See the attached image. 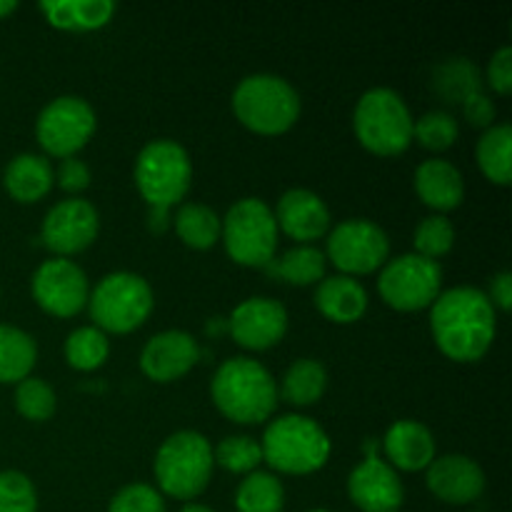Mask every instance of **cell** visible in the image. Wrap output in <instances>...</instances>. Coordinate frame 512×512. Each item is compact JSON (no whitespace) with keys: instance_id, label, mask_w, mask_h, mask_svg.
I'll return each instance as SVG.
<instances>
[{"instance_id":"6da1fadb","label":"cell","mask_w":512,"mask_h":512,"mask_svg":"<svg viewBox=\"0 0 512 512\" xmlns=\"http://www.w3.org/2000/svg\"><path fill=\"white\" fill-rule=\"evenodd\" d=\"M430 330L438 348L458 363H475L490 350L498 330V315L488 293L458 285L435 298Z\"/></svg>"},{"instance_id":"7a4b0ae2","label":"cell","mask_w":512,"mask_h":512,"mask_svg":"<svg viewBox=\"0 0 512 512\" xmlns=\"http://www.w3.org/2000/svg\"><path fill=\"white\" fill-rule=\"evenodd\" d=\"M210 395L220 413L243 425L263 423L278 405V388L263 363L253 358H230L215 370Z\"/></svg>"},{"instance_id":"3957f363","label":"cell","mask_w":512,"mask_h":512,"mask_svg":"<svg viewBox=\"0 0 512 512\" xmlns=\"http://www.w3.org/2000/svg\"><path fill=\"white\" fill-rule=\"evenodd\" d=\"M263 460L278 473L310 475L318 473L330 458L328 433L305 415H283L265 428Z\"/></svg>"},{"instance_id":"277c9868","label":"cell","mask_w":512,"mask_h":512,"mask_svg":"<svg viewBox=\"0 0 512 512\" xmlns=\"http://www.w3.org/2000/svg\"><path fill=\"white\" fill-rule=\"evenodd\" d=\"M213 445L198 430H178L168 435L155 455V480L165 495L193 500L208 488L213 475Z\"/></svg>"},{"instance_id":"5b68a950","label":"cell","mask_w":512,"mask_h":512,"mask_svg":"<svg viewBox=\"0 0 512 512\" xmlns=\"http://www.w3.org/2000/svg\"><path fill=\"white\" fill-rule=\"evenodd\" d=\"M233 110L245 128L263 135H278L293 128L300 115V95L275 73L245 75L233 90Z\"/></svg>"},{"instance_id":"8992f818","label":"cell","mask_w":512,"mask_h":512,"mask_svg":"<svg viewBox=\"0 0 512 512\" xmlns=\"http://www.w3.org/2000/svg\"><path fill=\"white\" fill-rule=\"evenodd\" d=\"M353 128L370 153L398 155L413 140V115L398 90L378 85L360 95Z\"/></svg>"},{"instance_id":"52a82bcc","label":"cell","mask_w":512,"mask_h":512,"mask_svg":"<svg viewBox=\"0 0 512 512\" xmlns=\"http://www.w3.org/2000/svg\"><path fill=\"white\" fill-rule=\"evenodd\" d=\"M153 288L138 273L118 270L98 280L88 295V310L95 328L103 333H133L153 313Z\"/></svg>"},{"instance_id":"ba28073f","label":"cell","mask_w":512,"mask_h":512,"mask_svg":"<svg viewBox=\"0 0 512 512\" xmlns=\"http://www.w3.org/2000/svg\"><path fill=\"white\" fill-rule=\"evenodd\" d=\"M133 175L150 210H168L188 193L193 165L188 150L178 140L158 138L140 150Z\"/></svg>"},{"instance_id":"9c48e42d","label":"cell","mask_w":512,"mask_h":512,"mask_svg":"<svg viewBox=\"0 0 512 512\" xmlns=\"http://www.w3.org/2000/svg\"><path fill=\"white\" fill-rule=\"evenodd\" d=\"M220 238L238 265L265 268L278 250V223L260 198H240L220 218Z\"/></svg>"},{"instance_id":"30bf717a","label":"cell","mask_w":512,"mask_h":512,"mask_svg":"<svg viewBox=\"0 0 512 512\" xmlns=\"http://www.w3.org/2000/svg\"><path fill=\"white\" fill-rule=\"evenodd\" d=\"M443 285V268L438 260L418 253H405L385 260L378 278V290L395 310H420L435 303Z\"/></svg>"},{"instance_id":"8fae6325","label":"cell","mask_w":512,"mask_h":512,"mask_svg":"<svg viewBox=\"0 0 512 512\" xmlns=\"http://www.w3.org/2000/svg\"><path fill=\"white\" fill-rule=\"evenodd\" d=\"M93 105L80 95H58L40 110L35 120V138L45 153L55 158H70L78 153L95 133Z\"/></svg>"},{"instance_id":"7c38bea8","label":"cell","mask_w":512,"mask_h":512,"mask_svg":"<svg viewBox=\"0 0 512 512\" xmlns=\"http://www.w3.org/2000/svg\"><path fill=\"white\" fill-rule=\"evenodd\" d=\"M390 255L388 233L368 218L340 220L328 230V250L325 258L333 260L335 268L345 275H365L385 265Z\"/></svg>"},{"instance_id":"4fadbf2b","label":"cell","mask_w":512,"mask_h":512,"mask_svg":"<svg viewBox=\"0 0 512 512\" xmlns=\"http://www.w3.org/2000/svg\"><path fill=\"white\" fill-rule=\"evenodd\" d=\"M33 298L45 313L70 318L88 305L90 285L83 268L68 258H50L38 265L30 280Z\"/></svg>"},{"instance_id":"5bb4252c","label":"cell","mask_w":512,"mask_h":512,"mask_svg":"<svg viewBox=\"0 0 512 512\" xmlns=\"http://www.w3.org/2000/svg\"><path fill=\"white\" fill-rule=\"evenodd\" d=\"M98 230L100 215L90 200L65 198L45 213L40 240L45 248L58 253V258H65L88 248L98 238Z\"/></svg>"},{"instance_id":"9a60e30c","label":"cell","mask_w":512,"mask_h":512,"mask_svg":"<svg viewBox=\"0 0 512 512\" xmlns=\"http://www.w3.org/2000/svg\"><path fill=\"white\" fill-rule=\"evenodd\" d=\"M228 328L235 343L243 348L268 350L283 340L288 330V310L280 300L255 295L235 305Z\"/></svg>"},{"instance_id":"2e32d148","label":"cell","mask_w":512,"mask_h":512,"mask_svg":"<svg viewBox=\"0 0 512 512\" xmlns=\"http://www.w3.org/2000/svg\"><path fill=\"white\" fill-rule=\"evenodd\" d=\"M348 495L360 512H398L405 503V488L393 465L368 455L348 475Z\"/></svg>"},{"instance_id":"e0dca14e","label":"cell","mask_w":512,"mask_h":512,"mask_svg":"<svg viewBox=\"0 0 512 512\" xmlns=\"http://www.w3.org/2000/svg\"><path fill=\"white\" fill-rule=\"evenodd\" d=\"M425 483L438 500L450 505H468L483 495L485 473L468 455H440L428 465Z\"/></svg>"},{"instance_id":"ac0fdd59","label":"cell","mask_w":512,"mask_h":512,"mask_svg":"<svg viewBox=\"0 0 512 512\" xmlns=\"http://www.w3.org/2000/svg\"><path fill=\"white\" fill-rule=\"evenodd\" d=\"M200 358L198 340L185 330H163L145 343L140 370L155 383H173L183 378Z\"/></svg>"},{"instance_id":"d6986e66","label":"cell","mask_w":512,"mask_h":512,"mask_svg":"<svg viewBox=\"0 0 512 512\" xmlns=\"http://www.w3.org/2000/svg\"><path fill=\"white\" fill-rule=\"evenodd\" d=\"M275 223L298 243L308 245L330 230V210L318 193L308 188H290L280 195Z\"/></svg>"},{"instance_id":"ffe728a7","label":"cell","mask_w":512,"mask_h":512,"mask_svg":"<svg viewBox=\"0 0 512 512\" xmlns=\"http://www.w3.org/2000/svg\"><path fill=\"white\" fill-rule=\"evenodd\" d=\"M383 450L400 470H425L435 460V438L420 420H398L383 438Z\"/></svg>"},{"instance_id":"44dd1931","label":"cell","mask_w":512,"mask_h":512,"mask_svg":"<svg viewBox=\"0 0 512 512\" xmlns=\"http://www.w3.org/2000/svg\"><path fill=\"white\" fill-rule=\"evenodd\" d=\"M415 193L435 210H453L465 198L463 173L445 158L423 160L415 170Z\"/></svg>"},{"instance_id":"7402d4cb","label":"cell","mask_w":512,"mask_h":512,"mask_svg":"<svg viewBox=\"0 0 512 512\" xmlns=\"http://www.w3.org/2000/svg\"><path fill=\"white\" fill-rule=\"evenodd\" d=\"M315 305L333 323H355L368 308V293L350 275H330L318 283Z\"/></svg>"},{"instance_id":"603a6c76","label":"cell","mask_w":512,"mask_h":512,"mask_svg":"<svg viewBox=\"0 0 512 512\" xmlns=\"http://www.w3.org/2000/svg\"><path fill=\"white\" fill-rule=\"evenodd\" d=\"M53 165L45 155L20 153L5 165L3 185L18 203H35L53 188Z\"/></svg>"},{"instance_id":"cb8c5ba5","label":"cell","mask_w":512,"mask_h":512,"mask_svg":"<svg viewBox=\"0 0 512 512\" xmlns=\"http://www.w3.org/2000/svg\"><path fill=\"white\" fill-rule=\"evenodd\" d=\"M50 25L63 30H95L115 13L113 0H45L40 3Z\"/></svg>"},{"instance_id":"d4e9b609","label":"cell","mask_w":512,"mask_h":512,"mask_svg":"<svg viewBox=\"0 0 512 512\" xmlns=\"http://www.w3.org/2000/svg\"><path fill=\"white\" fill-rule=\"evenodd\" d=\"M325 268H328V258L323 250H318L315 245H298V248L285 250L283 255H275L265 265V273L283 283L313 285L325 278Z\"/></svg>"},{"instance_id":"484cf974","label":"cell","mask_w":512,"mask_h":512,"mask_svg":"<svg viewBox=\"0 0 512 512\" xmlns=\"http://www.w3.org/2000/svg\"><path fill=\"white\" fill-rule=\"evenodd\" d=\"M38 360V343L33 335L15 325L0 323V383H20L30 375Z\"/></svg>"},{"instance_id":"4316f807","label":"cell","mask_w":512,"mask_h":512,"mask_svg":"<svg viewBox=\"0 0 512 512\" xmlns=\"http://www.w3.org/2000/svg\"><path fill=\"white\" fill-rule=\"evenodd\" d=\"M325 388H328V370H325V365L315 358H298L285 370L280 393H283V400L305 408V405L318 403L323 398Z\"/></svg>"},{"instance_id":"83f0119b","label":"cell","mask_w":512,"mask_h":512,"mask_svg":"<svg viewBox=\"0 0 512 512\" xmlns=\"http://www.w3.org/2000/svg\"><path fill=\"white\" fill-rule=\"evenodd\" d=\"M433 88L445 103H463L473 93L483 90V75L468 58H448L433 70Z\"/></svg>"},{"instance_id":"f1b7e54d","label":"cell","mask_w":512,"mask_h":512,"mask_svg":"<svg viewBox=\"0 0 512 512\" xmlns=\"http://www.w3.org/2000/svg\"><path fill=\"white\" fill-rule=\"evenodd\" d=\"M478 165L488 180L498 185H508L512 178V128L508 123H498L485 128L478 140Z\"/></svg>"},{"instance_id":"f546056e","label":"cell","mask_w":512,"mask_h":512,"mask_svg":"<svg viewBox=\"0 0 512 512\" xmlns=\"http://www.w3.org/2000/svg\"><path fill=\"white\" fill-rule=\"evenodd\" d=\"M285 488L273 473L253 470L240 480L235 490V510L238 512H283Z\"/></svg>"},{"instance_id":"4dcf8cb0","label":"cell","mask_w":512,"mask_h":512,"mask_svg":"<svg viewBox=\"0 0 512 512\" xmlns=\"http://www.w3.org/2000/svg\"><path fill=\"white\" fill-rule=\"evenodd\" d=\"M175 233L190 248L208 250L220 240V215L205 203H185L175 213Z\"/></svg>"},{"instance_id":"1f68e13d","label":"cell","mask_w":512,"mask_h":512,"mask_svg":"<svg viewBox=\"0 0 512 512\" xmlns=\"http://www.w3.org/2000/svg\"><path fill=\"white\" fill-rule=\"evenodd\" d=\"M110 355V340L95 325H83V328L73 330L65 340V360L73 365L75 370H95L108 360Z\"/></svg>"},{"instance_id":"d6a6232c","label":"cell","mask_w":512,"mask_h":512,"mask_svg":"<svg viewBox=\"0 0 512 512\" xmlns=\"http://www.w3.org/2000/svg\"><path fill=\"white\" fill-rule=\"evenodd\" d=\"M213 460L228 473L248 475L263 463V450H260L258 440H253L250 435H228L218 443Z\"/></svg>"},{"instance_id":"836d02e7","label":"cell","mask_w":512,"mask_h":512,"mask_svg":"<svg viewBox=\"0 0 512 512\" xmlns=\"http://www.w3.org/2000/svg\"><path fill=\"white\" fill-rule=\"evenodd\" d=\"M460 125L453 113L448 110H428L413 120V138L418 140L423 148L430 150H445L458 140Z\"/></svg>"},{"instance_id":"e575fe53","label":"cell","mask_w":512,"mask_h":512,"mask_svg":"<svg viewBox=\"0 0 512 512\" xmlns=\"http://www.w3.org/2000/svg\"><path fill=\"white\" fill-rule=\"evenodd\" d=\"M55 405H58L55 390L43 378H30L28 375L15 388V408H18V413L25 420L43 423V420H48L55 413Z\"/></svg>"},{"instance_id":"d590c367","label":"cell","mask_w":512,"mask_h":512,"mask_svg":"<svg viewBox=\"0 0 512 512\" xmlns=\"http://www.w3.org/2000/svg\"><path fill=\"white\" fill-rule=\"evenodd\" d=\"M415 253L423 258H440V255L450 253L455 245V228L445 215H428L418 223L413 235Z\"/></svg>"},{"instance_id":"8d00e7d4","label":"cell","mask_w":512,"mask_h":512,"mask_svg":"<svg viewBox=\"0 0 512 512\" xmlns=\"http://www.w3.org/2000/svg\"><path fill=\"white\" fill-rule=\"evenodd\" d=\"M0 512H38L33 480L20 470L0 473Z\"/></svg>"},{"instance_id":"74e56055","label":"cell","mask_w":512,"mask_h":512,"mask_svg":"<svg viewBox=\"0 0 512 512\" xmlns=\"http://www.w3.org/2000/svg\"><path fill=\"white\" fill-rule=\"evenodd\" d=\"M108 512H168L165 500L153 485L133 483L120 488L110 500Z\"/></svg>"},{"instance_id":"f35d334b","label":"cell","mask_w":512,"mask_h":512,"mask_svg":"<svg viewBox=\"0 0 512 512\" xmlns=\"http://www.w3.org/2000/svg\"><path fill=\"white\" fill-rule=\"evenodd\" d=\"M488 85L500 95H508L512 90V48L503 45L493 53L488 63Z\"/></svg>"},{"instance_id":"ab89813d","label":"cell","mask_w":512,"mask_h":512,"mask_svg":"<svg viewBox=\"0 0 512 512\" xmlns=\"http://www.w3.org/2000/svg\"><path fill=\"white\" fill-rule=\"evenodd\" d=\"M55 178H58L60 188L63 190H68V193H78V190H85L90 185V168L80 158L70 155V158H63Z\"/></svg>"},{"instance_id":"60d3db41","label":"cell","mask_w":512,"mask_h":512,"mask_svg":"<svg viewBox=\"0 0 512 512\" xmlns=\"http://www.w3.org/2000/svg\"><path fill=\"white\" fill-rule=\"evenodd\" d=\"M463 115L470 125H478V128H490L495 120V103L490 100V95L485 90L473 93L470 98H465L463 103Z\"/></svg>"},{"instance_id":"b9f144b4","label":"cell","mask_w":512,"mask_h":512,"mask_svg":"<svg viewBox=\"0 0 512 512\" xmlns=\"http://www.w3.org/2000/svg\"><path fill=\"white\" fill-rule=\"evenodd\" d=\"M490 303L498 305L500 310L512 308V273L510 270H500L498 275L490 278Z\"/></svg>"},{"instance_id":"7bdbcfd3","label":"cell","mask_w":512,"mask_h":512,"mask_svg":"<svg viewBox=\"0 0 512 512\" xmlns=\"http://www.w3.org/2000/svg\"><path fill=\"white\" fill-rule=\"evenodd\" d=\"M15 8H18V3H15V0H0V18H5V15L13 13Z\"/></svg>"},{"instance_id":"ee69618b","label":"cell","mask_w":512,"mask_h":512,"mask_svg":"<svg viewBox=\"0 0 512 512\" xmlns=\"http://www.w3.org/2000/svg\"><path fill=\"white\" fill-rule=\"evenodd\" d=\"M180 512H215L213 508H208V505H200V503H188Z\"/></svg>"},{"instance_id":"f6af8a7d","label":"cell","mask_w":512,"mask_h":512,"mask_svg":"<svg viewBox=\"0 0 512 512\" xmlns=\"http://www.w3.org/2000/svg\"><path fill=\"white\" fill-rule=\"evenodd\" d=\"M308 512H330V510H323V508H315V510H308Z\"/></svg>"}]
</instances>
